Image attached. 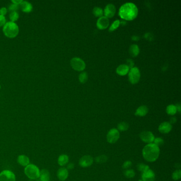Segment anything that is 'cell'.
<instances>
[{
  "label": "cell",
  "mask_w": 181,
  "mask_h": 181,
  "mask_svg": "<svg viewBox=\"0 0 181 181\" xmlns=\"http://www.w3.org/2000/svg\"><path fill=\"white\" fill-rule=\"evenodd\" d=\"M138 14L137 6L132 3H126L122 5L119 10V16L125 20L131 21L135 19Z\"/></svg>",
  "instance_id": "obj_1"
},
{
  "label": "cell",
  "mask_w": 181,
  "mask_h": 181,
  "mask_svg": "<svg viewBox=\"0 0 181 181\" xmlns=\"http://www.w3.org/2000/svg\"><path fill=\"white\" fill-rule=\"evenodd\" d=\"M160 155L159 147L155 144H147L142 149V156L144 159L148 162H154L157 160Z\"/></svg>",
  "instance_id": "obj_2"
},
{
  "label": "cell",
  "mask_w": 181,
  "mask_h": 181,
  "mask_svg": "<svg viewBox=\"0 0 181 181\" xmlns=\"http://www.w3.org/2000/svg\"><path fill=\"white\" fill-rule=\"evenodd\" d=\"M3 31L5 36L10 38H13L18 35L19 31V27L15 22H7L3 26Z\"/></svg>",
  "instance_id": "obj_3"
},
{
  "label": "cell",
  "mask_w": 181,
  "mask_h": 181,
  "mask_svg": "<svg viewBox=\"0 0 181 181\" xmlns=\"http://www.w3.org/2000/svg\"><path fill=\"white\" fill-rule=\"evenodd\" d=\"M24 173L29 179H36L40 177V170L37 166L29 164L24 168Z\"/></svg>",
  "instance_id": "obj_4"
},
{
  "label": "cell",
  "mask_w": 181,
  "mask_h": 181,
  "mask_svg": "<svg viewBox=\"0 0 181 181\" xmlns=\"http://www.w3.org/2000/svg\"><path fill=\"white\" fill-rule=\"evenodd\" d=\"M140 78V72L139 68L137 67H133L131 68L129 72V80L131 84H136Z\"/></svg>",
  "instance_id": "obj_5"
},
{
  "label": "cell",
  "mask_w": 181,
  "mask_h": 181,
  "mask_svg": "<svg viewBox=\"0 0 181 181\" xmlns=\"http://www.w3.org/2000/svg\"><path fill=\"white\" fill-rule=\"evenodd\" d=\"M72 68L76 71H83L86 68V64L80 58H74L72 59L70 62Z\"/></svg>",
  "instance_id": "obj_6"
},
{
  "label": "cell",
  "mask_w": 181,
  "mask_h": 181,
  "mask_svg": "<svg viewBox=\"0 0 181 181\" xmlns=\"http://www.w3.org/2000/svg\"><path fill=\"white\" fill-rule=\"evenodd\" d=\"M119 131L117 129H112L107 135V141L110 144H115L119 139Z\"/></svg>",
  "instance_id": "obj_7"
},
{
  "label": "cell",
  "mask_w": 181,
  "mask_h": 181,
  "mask_svg": "<svg viewBox=\"0 0 181 181\" xmlns=\"http://www.w3.org/2000/svg\"><path fill=\"white\" fill-rule=\"evenodd\" d=\"M139 137L142 141L146 144H151L154 141L155 136L151 132L144 131L140 133Z\"/></svg>",
  "instance_id": "obj_8"
},
{
  "label": "cell",
  "mask_w": 181,
  "mask_h": 181,
  "mask_svg": "<svg viewBox=\"0 0 181 181\" xmlns=\"http://www.w3.org/2000/svg\"><path fill=\"white\" fill-rule=\"evenodd\" d=\"M94 160V159L92 156L90 155H84L79 159V164L82 167L86 168L93 165Z\"/></svg>",
  "instance_id": "obj_9"
},
{
  "label": "cell",
  "mask_w": 181,
  "mask_h": 181,
  "mask_svg": "<svg viewBox=\"0 0 181 181\" xmlns=\"http://www.w3.org/2000/svg\"><path fill=\"white\" fill-rule=\"evenodd\" d=\"M0 181H16V176L10 170H3L0 173Z\"/></svg>",
  "instance_id": "obj_10"
},
{
  "label": "cell",
  "mask_w": 181,
  "mask_h": 181,
  "mask_svg": "<svg viewBox=\"0 0 181 181\" xmlns=\"http://www.w3.org/2000/svg\"><path fill=\"white\" fill-rule=\"evenodd\" d=\"M141 179L142 181H154L155 179V173L153 170L149 169L142 173Z\"/></svg>",
  "instance_id": "obj_11"
},
{
  "label": "cell",
  "mask_w": 181,
  "mask_h": 181,
  "mask_svg": "<svg viewBox=\"0 0 181 181\" xmlns=\"http://www.w3.org/2000/svg\"><path fill=\"white\" fill-rule=\"evenodd\" d=\"M116 8L113 4H108L104 9V13L106 18H112L115 15Z\"/></svg>",
  "instance_id": "obj_12"
},
{
  "label": "cell",
  "mask_w": 181,
  "mask_h": 181,
  "mask_svg": "<svg viewBox=\"0 0 181 181\" xmlns=\"http://www.w3.org/2000/svg\"><path fill=\"white\" fill-rule=\"evenodd\" d=\"M110 24L109 20L106 17H103L99 18L98 20H97V27L98 29L100 30H103V29H106Z\"/></svg>",
  "instance_id": "obj_13"
},
{
  "label": "cell",
  "mask_w": 181,
  "mask_h": 181,
  "mask_svg": "<svg viewBox=\"0 0 181 181\" xmlns=\"http://www.w3.org/2000/svg\"><path fill=\"white\" fill-rule=\"evenodd\" d=\"M172 129V126L171 124L167 122H164L161 123L158 127V131L160 132L163 134H167L170 132Z\"/></svg>",
  "instance_id": "obj_14"
},
{
  "label": "cell",
  "mask_w": 181,
  "mask_h": 181,
  "mask_svg": "<svg viewBox=\"0 0 181 181\" xmlns=\"http://www.w3.org/2000/svg\"><path fill=\"white\" fill-rule=\"evenodd\" d=\"M68 170L65 167H61L59 169L57 172V176L59 180L64 181L68 179Z\"/></svg>",
  "instance_id": "obj_15"
},
{
  "label": "cell",
  "mask_w": 181,
  "mask_h": 181,
  "mask_svg": "<svg viewBox=\"0 0 181 181\" xmlns=\"http://www.w3.org/2000/svg\"><path fill=\"white\" fill-rule=\"evenodd\" d=\"M21 10L26 13H29L33 10V6L31 3L27 1H22L19 6Z\"/></svg>",
  "instance_id": "obj_16"
},
{
  "label": "cell",
  "mask_w": 181,
  "mask_h": 181,
  "mask_svg": "<svg viewBox=\"0 0 181 181\" xmlns=\"http://www.w3.org/2000/svg\"><path fill=\"white\" fill-rule=\"evenodd\" d=\"M130 70V68L125 64H122L116 68V73L120 75H126Z\"/></svg>",
  "instance_id": "obj_17"
},
{
  "label": "cell",
  "mask_w": 181,
  "mask_h": 181,
  "mask_svg": "<svg viewBox=\"0 0 181 181\" xmlns=\"http://www.w3.org/2000/svg\"><path fill=\"white\" fill-rule=\"evenodd\" d=\"M18 163L20 164V165L26 167L30 163V160L28 157L24 155H21L19 156L18 157Z\"/></svg>",
  "instance_id": "obj_18"
},
{
  "label": "cell",
  "mask_w": 181,
  "mask_h": 181,
  "mask_svg": "<svg viewBox=\"0 0 181 181\" xmlns=\"http://www.w3.org/2000/svg\"><path fill=\"white\" fill-rule=\"evenodd\" d=\"M148 112V108L144 105L141 106L138 108L135 113V115L138 116H144Z\"/></svg>",
  "instance_id": "obj_19"
},
{
  "label": "cell",
  "mask_w": 181,
  "mask_h": 181,
  "mask_svg": "<svg viewBox=\"0 0 181 181\" xmlns=\"http://www.w3.org/2000/svg\"><path fill=\"white\" fill-rule=\"evenodd\" d=\"M40 181H49L50 174L49 170L44 169L40 171Z\"/></svg>",
  "instance_id": "obj_20"
},
{
  "label": "cell",
  "mask_w": 181,
  "mask_h": 181,
  "mask_svg": "<svg viewBox=\"0 0 181 181\" xmlns=\"http://www.w3.org/2000/svg\"><path fill=\"white\" fill-rule=\"evenodd\" d=\"M68 155H60L58 158V164L61 166H64L66 165L68 163Z\"/></svg>",
  "instance_id": "obj_21"
},
{
  "label": "cell",
  "mask_w": 181,
  "mask_h": 181,
  "mask_svg": "<svg viewBox=\"0 0 181 181\" xmlns=\"http://www.w3.org/2000/svg\"><path fill=\"white\" fill-rule=\"evenodd\" d=\"M139 48L138 46L136 44H133L130 47L129 53L133 57H135L139 54Z\"/></svg>",
  "instance_id": "obj_22"
},
{
  "label": "cell",
  "mask_w": 181,
  "mask_h": 181,
  "mask_svg": "<svg viewBox=\"0 0 181 181\" xmlns=\"http://www.w3.org/2000/svg\"><path fill=\"white\" fill-rule=\"evenodd\" d=\"M129 128V125L128 123H127L126 122H122L119 123L118 125H117V130L119 131H122V132H123V131H126L128 130Z\"/></svg>",
  "instance_id": "obj_23"
},
{
  "label": "cell",
  "mask_w": 181,
  "mask_h": 181,
  "mask_svg": "<svg viewBox=\"0 0 181 181\" xmlns=\"http://www.w3.org/2000/svg\"><path fill=\"white\" fill-rule=\"evenodd\" d=\"M177 109L174 105H170L166 108V113L170 115H174L176 113Z\"/></svg>",
  "instance_id": "obj_24"
},
{
  "label": "cell",
  "mask_w": 181,
  "mask_h": 181,
  "mask_svg": "<svg viewBox=\"0 0 181 181\" xmlns=\"http://www.w3.org/2000/svg\"><path fill=\"white\" fill-rule=\"evenodd\" d=\"M107 159L108 158L106 155H102L96 157L95 160L97 163L103 164L106 163V161H107Z\"/></svg>",
  "instance_id": "obj_25"
},
{
  "label": "cell",
  "mask_w": 181,
  "mask_h": 181,
  "mask_svg": "<svg viewBox=\"0 0 181 181\" xmlns=\"http://www.w3.org/2000/svg\"><path fill=\"white\" fill-rule=\"evenodd\" d=\"M93 14H94V16L97 17H102L103 14H104L103 11L102 10V8H100V7H95L93 9Z\"/></svg>",
  "instance_id": "obj_26"
},
{
  "label": "cell",
  "mask_w": 181,
  "mask_h": 181,
  "mask_svg": "<svg viewBox=\"0 0 181 181\" xmlns=\"http://www.w3.org/2000/svg\"><path fill=\"white\" fill-rule=\"evenodd\" d=\"M124 175L126 178L132 179L135 176V173L133 170H127L124 172Z\"/></svg>",
  "instance_id": "obj_27"
},
{
  "label": "cell",
  "mask_w": 181,
  "mask_h": 181,
  "mask_svg": "<svg viewBox=\"0 0 181 181\" xmlns=\"http://www.w3.org/2000/svg\"><path fill=\"white\" fill-rule=\"evenodd\" d=\"M137 170L141 172L142 173L144 172L146 170H148L149 168V166L147 165H145L143 163H139L137 166Z\"/></svg>",
  "instance_id": "obj_28"
},
{
  "label": "cell",
  "mask_w": 181,
  "mask_h": 181,
  "mask_svg": "<svg viewBox=\"0 0 181 181\" xmlns=\"http://www.w3.org/2000/svg\"><path fill=\"white\" fill-rule=\"evenodd\" d=\"M9 17L11 22H14L19 19V15L17 12H12L10 14Z\"/></svg>",
  "instance_id": "obj_29"
},
{
  "label": "cell",
  "mask_w": 181,
  "mask_h": 181,
  "mask_svg": "<svg viewBox=\"0 0 181 181\" xmlns=\"http://www.w3.org/2000/svg\"><path fill=\"white\" fill-rule=\"evenodd\" d=\"M181 177V170H175L172 174V179L174 181H177Z\"/></svg>",
  "instance_id": "obj_30"
},
{
  "label": "cell",
  "mask_w": 181,
  "mask_h": 181,
  "mask_svg": "<svg viewBox=\"0 0 181 181\" xmlns=\"http://www.w3.org/2000/svg\"><path fill=\"white\" fill-rule=\"evenodd\" d=\"M79 79L80 82L85 83L88 79V75L86 72H83L80 74L79 76Z\"/></svg>",
  "instance_id": "obj_31"
},
{
  "label": "cell",
  "mask_w": 181,
  "mask_h": 181,
  "mask_svg": "<svg viewBox=\"0 0 181 181\" xmlns=\"http://www.w3.org/2000/svg\"><path fill=\"white\" fill-rule=\"evenodd\" d=\"M120 24V21L119 20H115L114 22H113L112 25L110 26V28L109 29V31H113L117 29V28L119 27Z\"/></svg>",
  "instance_id": "obj_32"
},
{
  "label": "cell",
  "mask_w": 181,
  "mask_h": 181,
  "mask_svg": "<svg viewBox=\"0 0 181 181\" xmlns=\"http://www.w3.org/2000/svg\"><path fill=\"white\" fill-rule=\"evenodd\" d=\"M154 144L157 145L158 147L159 146H161L164 144V141L163 139H161V138H156L154 139Z\"/></svg>",
  "instance_id": "obj_33"
},
{
  "label": "cell",
  "mask_w": 181,
  "mask_h": 181,
  "mask_svg": "<svg viewBox=\"0 0 181 181\" xmlns=\"http://www.w3.org/2000/svg\"><path fill=\"white\" fill-rule=\"evenodd\" d=\"M132 165V161H130V160H127V161H125L123 165H122V168L124 169V170H128V168L131 167Z\"/></svg>",
  "instance_id": "obj_34"
},
{
  "label": "cell",
  "mask_w": 181,
  "mask_h": 181,
  "mask_svg": "<svg viewBox=\"0 0 181 181\" xmlns=\"http://www.w3.org/2000/svg\"><path fill=\"white\" fill-rule=\"evenodd\" d=\"M19 8V6L18 5L12 3L9 6V10L11 11V12H17Z\"/></svg>",
  "instance_id": "obj_35"
},
{
  "label": "cell",
  "mask_w": 181,
  "mask_h": 181,
  "mask_svg": "<svg viewBox=\"0 0 181 181\" xmlns=\"http://www.w3.org/2000/svg\"><path fill=\"white\" fill-rule=\"evenodd\" d=\"M6 24V19L5 16L0 15V27L4 26Z\"/></svg>",
  "instance_id": "obj_36"
},
{
  "label": "cell",
  "mask_w": 181,
  "mask_h": 181,
  "mask_svg": "<svg viewBox=\"0 0 181 181\" xmlns=\"http://www.w3.org/2000/svg\"><path fill=\"white\" fill-rule=\"evenodd\" d=\"M126 63H127V66H128L129 68H133L134 66V62L132 60H131V59H128V60L126 61Z\"/></svg>",
  "instance_id": "obj_37"
},
{
  "label": "cell",
  "mask_w": 181,
  "mask_h": 181,
  "mask_svg": "<svg viewBox=\"0 0 181 181\" xmlns=\"http://www.w3.org/2000/svg\"><path fill=\"white\" fill-rule=\"evenodd\" d=\"M7 9L5 8H2L0 9V15L4 16L7 13Z\"/></svg>",
  "instance_id": "obj_38"
},
{
  "label": "cell",
  "mask_w": 181,
  "mask_h": 181,
  "mask_svg": "<svg viewBox=\"0 0 181 181\" xmlns=\"http://www.w3.org/2000/svg\"><path fill=\"white\" fill-rule=\"evenodd\" d=\"M75 167V165L73 163H69L68 165H67V170H73V168Z\"/></svg>",
  "instance_id": "obj_39"
},
{
  "label": "cell",
  "mask_w": 181,
  "mask_h": 181,
  "mask_svg": "<svg viewBox=\"0 0 181 181\" xmlns=\"http://www.w3.org/2000/svg\"><path fill=\"white\" fill-rule=\"evenodd\" d=\"M22 0H12V2L13 3V4H15L17 5H20V3L22 2Z\"/></svg>",
  "instance_id": "obj_40"
},
{
  "label": "cell",
  "mask_w": 181,
  "mask_h": 181,
  "mask_svg": "<svg viewBox=\"0 0 181 181\" xmlns=\"http://www.w3.org/2000/svg\"><path fill=\"white\" fill-rule=\"evenodd\" d=\"M175 106L176 107L177 111H179V112L180 113L181 112V105H180V104H177Z\"/></svg>",
  "instance_id": "obj_41"
},
{
  "label": "cell",
  "mask_w": 181,
  "mask_h": 181,
  "mask_svg": "<svg viewBox=\"0 0 181 181\" xmlns=\"http://www.w3.org/2000/svg\"><path fill=\"white\" fill-rule=\"evenodd\" d=\"M170 121L171 123H175L176 122V119L175 117H172V118H171Z\"/></svg>",
  "instance_id": "obj_42"
},
{
  "label": "cell",
  "mask_w": 181,
  "mask_h": 181,
  "mask_svg": "<svg viewBox=\"0 0 181 181\" xmlns=\"http://www.w3.org/2000/svg\"><path fill=\"white\" fill-rule=\"evenodd\" d=\"M132 40H139V37L137 36H133L132 37Z\"/></svg>",
  "instance_id": "obj_43"
},
{
  "label": "cell",
  "mask_w": 181,
  "mask_h": 181,
  "mask_svg": "<svg viewBox=\"0 0 181 181\" xmlns=\"http://www.w3.org/2000/svg\"><path fill=\"white\" fill-rule=\"evenodd\" d=\"M142 181L141 179H140V180H139V181Z\"/></svg>",
  "instance_id": "obj_44"
},
{
  "label": "cell",
  "mask_w": 181,
  "mask_h": 181,
  "mask_svg": "<svg viewBox=\"0 0 181 181\" xmlns=\"http://www.w3.org/2000/svg\"><path fill=\"white\" fill-rule=\"evenodd\" d=\"M0 89H1V85H0Z\"/></svg>",
  "instance_id": "obj_45"
}]
</instances>
